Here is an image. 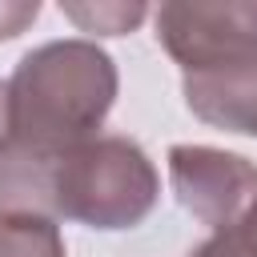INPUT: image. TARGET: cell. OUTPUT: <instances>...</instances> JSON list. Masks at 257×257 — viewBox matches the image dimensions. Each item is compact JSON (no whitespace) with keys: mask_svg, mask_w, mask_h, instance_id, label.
Returning <instances> with one entry per match:
<instances>
[{"mask_svg":"<svg viewBox=\"0 0 257 257\" xmlns=\"http://www.w3.org/2000/svg\"><path fill=\"white\" fill-rule=\"evenodd\" d=\"M60 12L80 32H96V36H124L149 16L145 4H60Z\"/></svg>","mask_w":257,"mask_h":257,"instance_id":"cell-8","label":"cell"},{"mask_svg":"<svg viewBox=\"0 0 257 257\" xmlns=\"http://www.w3.org/2000/svg\"><path fill=\"white\" fill-rule=\"evenodd\" d=\"M52 165L56 157L0 141V217H52Z\"/></svg>","mask_w":257,"mask_h":257,"instance_id":"cell-6","label":"cell"},{"mask_svg":"<svg viewBox=\"0 0 257 257\" xmlns=\"http://www.w3.org/2000/svg\"><path fill=\"white\" fill-rule=\"evenodd\" d=\"M0 257H64V237L56 221L0 217Z\"/></svg>","mask_w":257,"mask_h":257,"instance_id":"cell-7","label":"cell"},{"mask_svg":"<svg viewBox=\"0 0 257 257\" xmlns=\"http://www.w3.org/2000/svg\"><path fill=\"white\" fill-rule=\"evenodd\" d=\"M157 40L161 48L181 64V72L213 68L249 44H257V4H161L157 16Z\"/></svg>","mask_w":257,"mask_h":257,"instance_id":"cell-4","label":"cell"},{"mask_svg":"<svg viewBox=\"0 0 257 257\" xmlns=\"http://www.w3.org/2000/svg\"><path fill=\"white\" fill-rule=\"evenodd\" d=\"M8 133V80H0V141Z\"/></svg>","mask_w":257,"mask_h":257,"instance_id":"cell-11","label":"cell"},{"mask_svg":"<svg viewBox=\"0 0 257 257\" xmlns=\"http://www.w3.org/2000/svg\"><path fill=\"white\" fill-rule=\"evenodd\" d=\"M36 16H40V4L36 0H0V40L20 36Z\"/></svg>","mask_w":257,"mask_h":257,"instance_id":"cell-10","label":"cell"},{"mask_svg":"<svg viewBox=\"0 0 257 257\" xmlns=\"http://www.w3.org/2000/svg\"><path fill=\"white\" fill-rule=\"evenodd\" d=\"M161 201V177L133 137H92L52 165V217L100 233L141 225Z\"/></svg>","mask_w":257,"mask_h":257,"instance_id":"cell-2","label":"cell"},{"mask_svg":"<svg viewBox=\"0 0 257 257\" xmlns=\"http://www.w3.org/2000/svg\"><path fill=\"white\" fill-rule=\"evenodd\" d=\"M116 60L92 40H48L20 56L8 76V141L64 157L100 137L116 104Z\"/></svg>","mask_w":257,"mask_h":257,"instance_id":"cell-1","label":"cell"},{"mask_svg":"<svg viewBox=\"0 0 257 257\" xmlns=\"http://www.w3.org/2000/svg\"><path fill=\"white\" fill-rule=\"evenodd\" d=\"M241 229H245V233H249V237H253V241H257V205H253V209H249V217H245V221H241Z\"/></svg>","mask_w":257,"mask_h":257,"instance_id":"cell-12","label":"cell"},{"mask_svg":"<svg viewBox=\"0 0 257 257\" xmlns=\"http://www.w3.org/2000/svg\"><path fill=\"white\" fill-rule=\"evenodd\" d=\"M169 185L185 213H193L213 233L233 229L257 205V165L241 153L213 145H173Z\"/></svg>","mask_w":257,"mask_h":257,"instance_id":"cell-3","label":"cell"},{"mask_svg":"<svg viewBox=\"0 0 257 257\" xmlns=\"http://www.w3.org/2000/svg\"><path fill=\"white\" fill-rule=\"evenodd\" d=\"M193 257H257V241H253L241 225H233V229L213 233L205 245H197Z\"/></svg>","mask_w":257,"mask_h":257,"instance_id":"cell-9","label":"cell"},{"mask_svg":"<svg viewBox=\"0 0 257 257\" xmlns=\"http://www.w3.org/2000/svg\"><path fill=\"white\" fill-rule=\"evenodd\" d=\"M181 92L197 120L225 133L257 137V44L213 68L185 72Z\"/></svg>","mask_w":257,"mask_h":257,"instance_id":"cell-5","label":"cell"}]
</instances>
